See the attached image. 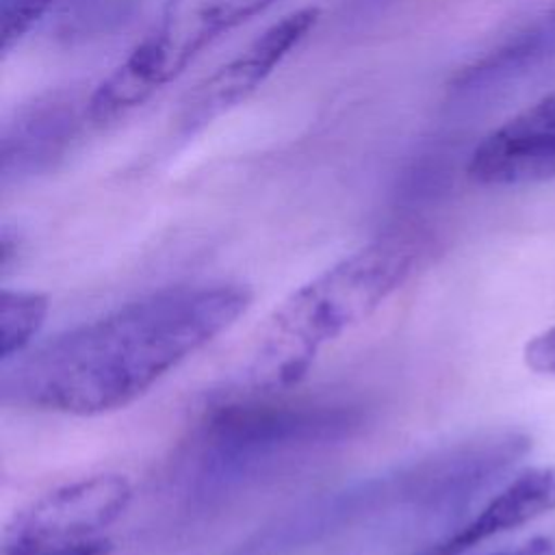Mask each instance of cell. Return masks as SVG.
I'll return each mask as SVG.
<instances>
[{
  "instance_id": "cell-1",
  "label": "cell",
  "mask_w": 555,
  "mask_h": 555,
  "mask_svg": "<svg viewBox=\"0 0 555 555\" xmlns=\"http://www.w3.org/2000/svg\"><path fill=\"white\" fill-rule=\"evenodd\" d=\"M249 304L251 291L228 282L152 293L2 364V401L72 416L126 408Z\"/></svg>"
},
{
  "instance_id": "cell-6",
  "label": "cell",
  "mask_w": 555,
  "mask_h": 555,
  "mask_svg": "<svg viewBox=\"0 0 555 555\" xmlns=\"http://www.w3.org/2000/svg\"><path fill=\"white\" fill-rule=\"evenodd\" d=\"M466 173L483 186L555 178V91L488 132L470 152Z\"/></svg>"
},
{
  "instance_id": "cell-12",
  "label": "cell",
  "mask_w": 555,
  "mask_h": 555,
  "mask_svg": "<svg viewBox=\"0 0 555 555\" xmlns=\"http://www.w3.org/2000/svg\"><path fill=\"white\" fill-rule=\"evenodd\" d=\"M56 0H0L2 52L20 43Z\"/></svg>"
},
{
  "instance_id": "cell-5",
  "label": "cell",
  "mask_w": 555,
  "mask_h": 555,
  "mask_svg": "<svg viewBox=\"0 0 555 555\" xmlns=\"http://www.w3.org/2000/svg\"><path fill=\"white\" fill-rule=\"evenodd\" d=\"M321 13L317 7H301L273 22L236 56L189 91L180 106L178 130L193 134L249 98L310 35Z\"/></svg>"
},
{
  "instance_id": "cell-13",
  "label": "cell",
  "mask_w": 555,
  "mask_h": 555,
  "mask_svg": "<svg viewBox=\"0 0 555 555\" xmlns=\"http://www.w3.org/2000/svg\"><path fill=\"white\" fill-rule=\"evenodd\" d=\"M525 364L533 373L555 377V325L542 330L525 345Z\"/></svg>"
},
{
  "instance_id": "cell-15",
  "label": "cell",
  "mask_w": 555,
  "mask_h": 555,
  "mask_svg": "<svg viewBox=\"0 0 555 555\" xmlns=\"http://www.w3.org/2000/svg\"><path fill=\"white\" fill-rule=\"evenodd\" d=\"M17 249H20L17 232H13L9 225H2V232H0V269H2V273L9 271L11 260L17 256Z\"/></svg>"
},
{
  "instance_id": "cell-8",
  "label": "cell",
  "mask_w": 555,
  "mask_h": 555,
  "mask_svg": "<svg viewBox=\"0 0 555 555\" xmlns=\"http://www.w3.org/2000/svg\"><path fill=\"white\" fill-rule=\"evenodd\" d=\"M555 509V466H531L507 479L473 516L410 555H466L475 546Z\"/></svg>"
},
{
  "instance_id": "cell-7",
  "label": "cell",
  "mask_w": 555,
  "mask_h": 555,
  "mask_svg": "<svg viewBox=\"0 0 555 555\" xmlns=\"http://www.w3.org/2000/svg\"><path fill=\"white\" fill-rule=\"evenodd\" d=\"M87 117V98L54 91L20 106L0 137V178L4 184L54 169L72 150Z\"/></svg>"
},
{
  "instance_id": "cell-3",
  "label": "cell",
  "mask_w": 555,
  "mask_h": 555,
  "mask_svg": "<svg viewBox=\"0 0 555 555\" xmlns=\"http://www.w3.org/2000/svg\"><path fill=\"white\" fill-rule=\"evenodd\" d=\"M418 256V236L386 234L295 288L258 334L245 369L247 386L260 392L297 386L330 343L369 319L401 288Z\"/></svg>"
},
{
  "instance_id": "cell-10",
  "label": "cell",
  "mask_w": 555,
  "mask_h": 555,
  "mask_svg": "<svg viewBox=\"0 0 555 555\" xmlns=\"http://www.w3.org/2000/svg\"><path fill=\"white\" fill-rule=\"evenodd\" d=\"M273 2L275 0H199L186 17H178L186 54L193 59L221 33L251 20Z\"/></svg>"
},
{
  "instance_id": "cell-11",
  "label": "cell",
  "mask_w": 555,
  "mask_h": 555,
  "mask_svg": "<svg viewBox=\"0 0 555 555\" xmlns=\"http://www.w3.org/2000/svg\"><path fill=\"white\" fill-rule=\"evenodd\" d=\"M48 317V297L35 291L2 288L0 293V360L20 358Z\"/></svg>"
},
{
  "instance_id": "cell-4",
  "label": "cell",
  "mask_w": 555,
  "mask_h": 555,
  "mask_svg": "<svg viewBox=\"0 0 555 555\" xmlns=\"http://www.w3.org/2000/svg\"><path fill=\"white\" fill-rule=\"evenodd\" d=\"M132 486L124 475L100 473L63 483L20 509L4 529L0 551L72 544L98 538L130 505Z\"/></svg>"
},
{
  "instance_id": "cell-14",
  "label": "cell",
  "mask_w": 555,
  "mask_h": 555,
  "mask_svg": "<svg viewBox=\"0 0 555 555\" xmlns=\"http://www.w3.org/2000/svg\"><path fill=\"white\" fill-rule=\"evenodd\" d=\"M113 542L104 535L72 542V544H56V546H39L26 551H0V555H111Z\"/></svg>"
},
{
  "instance_id": "cell-2",
  "label": "cell",
  "mask_w": 555,
  "mask_h": 555,
  "mask_svg": "<svg viewBox=\"0 0 555 555\" xmlns=\"http://www.w3.org/2000/svg\"><path fill=\"white\" fill-rule=\"evenodd\" d=\"M366 410L330 397L247 390L204 410L182 444L171 481L193 505L223 501L293 462L362 431Z\"/></svg>"
},
{
  "instance_id": "cell-9",
  "label": "cell",
  "mask_w": 555,
  "mask_h": 555,
  "mask_svg": "<svg viewBox=\"0 0 555 555\" xmlns=\"http://www.w3.org/2000/svg\"><path fill=\"white\" fill-rule=\"evenodd\" d=\"M182 69L171 20H165L145 33L126 59L91 91L87 98L89 124L102 128L124 119Z\"/></svg>"
}]
</instances>
